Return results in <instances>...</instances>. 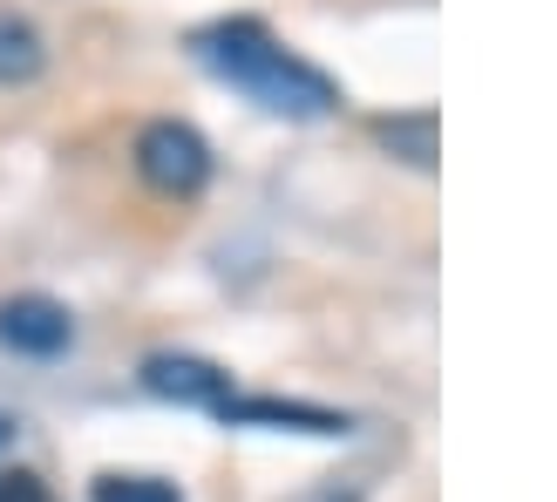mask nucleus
Instances as JSON below:
<instances>
[{"mask_svg": "<svg viewBox=\"0 0 557 502\" xmlns=\"http://www.w3.org/2000/svg\"><path fill=\"white\" fill-rule=\"evenodd\" d=\"M190 54L218 75L232 81L238 96H252L265 116H286V123H320L341 109V81L326 68H313L306 54H293L286 41L272 35L265 21H211L190 35Z\"/></svg>", "mask_w": 557, "mask_h": 502, "instance_id": "obj_1", "label": "nucleus"}, {"mask_svg": "<svg viewBox=\"0 0 557 502\" xmlns=\"http://www.w3.org/2000/svg\"><path fill=\"white\" fill-rule=\"evenodd\" d=\"M0 347L21 360H54L75 347V313L48 292H14L0 299Z\"/></svg>", "mask_w": 557, "mask_h": 502, "instance_id": "obj_3", "label": "nucleus"}, {"mask_svg": "<svg viewBox=\"0 0 557 502\" xmlns=\"http://www.w3.org/2000/svg\"><path fill=\"white\" fill-rule=\"evenodd\" d=\"M89 502H184V489L163 482V476H129V468H109V476L89 482Z\"/></svg>", "mask_w": 557, "mask_h": 502, "instance_id": "obj_8", "label": "nucleus"}, {"mask_svg": "<svg viewBox=\"0 0 557 502\" xmlns=\"http://www.w3.org/2000/svg\"><path fill=\"white\" fill-rule=\"evenodd\" d=\"M136 177H144L157 198H198L211 184V143L177 116H157L136 129Z\"/></svg>", "mask_w": 557, "mask_h": 502, "instance_id": "obj_2", "label": "nucleus"}, {"mask_svg": "<svg viewBox=\"0 0 557 502\" xmlns=\"http://www.w3.org/2000/svg\"><path fill=\"white\" fill-rule=\"evenodd\" d=\"M48 68V41L27 14H0V89H27Z\"/></svg>", "mask_w": 557, "mask_h": 502, "instance_id": "obj_6", "label": "nucleus"}, {"mask_svg": "<svg viewBox=\"0 0 557 502\" xmlns=\"http://www.w3.org/2000/svg\"><path fill=\"white\" fill-rule=\"evenodd\" d=\"M218 414H225L232 428H293V435H326V441H333V435H354L347 414H333V407H306V401H278V394H252V401L232 394Z\"/></svg>", "mask_w": 557, "mask_h": 502, "instance_id": "obj_5", "label": "nucleus"}, {"mask_svg": "<svg viewBox=\"0 0 557 502\" xmlns=\"http://www.w3.org/2000/svg\"><path fill=\"white\" fill-rule=\"evenodd\" d=\"M144 387L157 401H177V407H225L238 387H232V374L218 367V360H205V353H150L144 360Z\"/></svg>", "mask_w": 557, "mask_h": 502, "instance_id": "obj_4", "label": "nucleus"}, {"mask_svg": "<svg viewBox=\"0 0 557 502\" xmlns=\"http://www.w3.org/2000/svg\"><path fill=\"white\" fill-rule=\"evenodd\" d=\"M0 502H48V482L35 468H0Z\"/></svg>", "mask_w": 557, "mask_h": 502, "instance_id": "obj_9", "label": "nucleus"}, {"mask_svg": "<svg viewBox=\"0 0 557 502\" xmlns=\"http://www.w3.org/2000/svg\"><path fill=\"white\" fill-rule=\"evenodd\" d=\"M374 136L401 163H414V171H429V163H435V116H429V109H414V116H381Z\"/></svg>", "mask_w": 557, "mask_h": 502, "instance_id": "obj_7", "label": "nucleus"}, {"mask_svg": "<svg viewBox=\"0 0 557 502\" xmlns=\"http://www.w3.org/2000/svg\"><path fill=\"white\" fill-rule=\"evenodd\" d=\"M14 435H21V428H14V414H0V455L14 449Z\"/></svg>", "mask_w": 557, "mask_h": 502, "instance_id": "obj_10", "label": "nucleus"}]
</instances>
